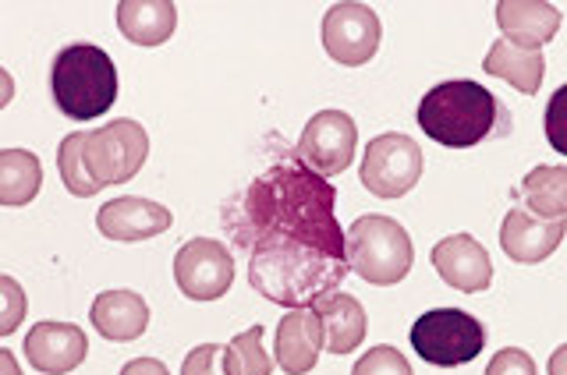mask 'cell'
Segmentation results:
<instances>
[{
    "mask_svg": "<svg viewBox=\"0 0 567 375\" xmlns=\"http://www.w3.org/2000/svg\"><path fill=\"white\" fill-rule=\"evenodd\" d=\"M43 185L40 156L29 149H4L0 153V206L18 209L29 206Z\"/></svg>",
    "mask_w": 567,
    "mask_h": 375,
    "instance_id": "obj_21",
    "label": "cell"
},
{
    "mask_svg": "<svg viewBox=\"0 0 567 375\" xmlns=\"http://www.w3.org/2000/svg\"><path fill=\"white\" fill-rule=\"evenodd\" d=\"M546 138L560 156H567V82L546 103Z\"/></svg>",
    "mask_w": 567,
    "mask_h": 375,
    "instance_id": "obj_27",
    "label": "cell"
},
{
    "mask_svg": "<svg viewBox=\"0 0 567 375\" xmlns=\"http://www.w3.org/2000/svg\"><path fill=\"white\" fill-rule=\"evenodd\" d=\"M0 298H4V315H0V333H14L18 323H22L25 315V294L22 288L11 280V277H0Z\"/></svg>",
    "mask_w": 567,
    "mask_h": 375,
    "instance_id": "obj_28",
    "label": "cell"
},
{
    "mask_svg": "<svg viewBox=\"0 0 567 375\" xmlns=\"http://www.w3.org/2000/svg\"><path fill=\"white\" fill-rule=\"evenodd\" d=\"M174 283L188 301H217L235 283V259L217 238H192L174 256Z\"/></svg>",
    "mask_w": 567,
    "mask_h": 375,
    "instance_id": "obj_8",
    "label": "cell"
},
{
    "mask_svg": "<svg viewBox=\"0 0 567 375\" xmlns=\"http://www.w3.org/2000/svg\"><path fill=\"white\" fill-rule=\"evenodd\" d=\"M354 142H359V128H354V121L344 111H319L306 124L295 153L306 159L316 174L337 177L351 167Z\"/></svg>",
    "mask_w": 567,
    "mask_h": 375,
    "instance_id": "obj_10",
    "label": "cell"
},
{
    "mask_svg": "<svg viewBox=\"0 0 567 375\" xmlns=\"http://www.w3.org/2000/svg\"><path fill=\"white\" fill-rule=\"evenodd\" d=\"M567 235V220H539L525 206H511L501 223V248L511 262L536 265L560 248Z\"/></svg>",
    "mask_w": 567,
    "mask_h": 375,
    "instance_id": "obj_12",
    "label": "cell"
},
{
    "mask_svg": "<svg viewBox=\"0 0 567 375\" xmlns=\"http://www.w3.org/2000/svg\"><path fill=\"white\" fill-rule=\"evenodd\" d=\"M422 170H425V156L419 149V142L401 132H386L365 146L359 177L362 188L377 195V199H401V195H408L419 185Z\"/></svg>",
    "mask_w": 567,
    "mask_h": 375,
    "instance_id": "obj_7",
    "label": "cell"
},
{
    "mask_svg": "<svg viewBox=\"0 0 567 375\" xmlns=\"http://www.w3.org/2000/svg\"><path fill=\"white\" fill-rule=\"evenodd\" d=\"M277 365L284 375H309L319 362V351H327L323 323L316 309H291L277 326Z\"/></svg>",
    "mask_w": 567,
    "mask_h": 375,
    "instance_id": "obj_15",
    "label": "cell"
},
{
    "mask_svg": "<svg viewBox=\"0 0 567 375\" xmlns=\"http://www.w3.org/2000/svg\"><path fill=\"white\" fill-rule=\"evenodd\" d=\"M58 174L64 188L75 195V199H89V195H96V181L93 174H89V164H85V132H71L61 138V149H58Z\"/></svg>",
    "mask_w": 567,
    "mask_h": 375,
    "instance_id": "obj_23",
    "label": "cell"
},
{
    "mask_svg": "<svg viewBox=\"0 0 567 375\" xmlns=\"http://www.w3.org/2000/svg\"><path fill=\"white\" fill-rule=\"evenodd\" d=\"M380 14L369 4H333L323 14V46L341 67L369 64L380 50Z\"/></svg>",
    "mask_w": 567,
    "mask_h": 375,
    "instance_id": "obj_9",
    "label": "cell"
},
{
    "mask_svg": "<svg viewBox=\"0 0 567 375\" xmlns=\"http://www.w3.org/2000/svg\"><path fill=\"white\" fill-rule=\"evenodd\" d=\"M486 375H539V372H536V362H532L522 347H504L489 358Z\"/></svg>",
    "mask_w": 567,
    "mask_h": 375,
    "instance_id": "obj_29",
    "label": "cell"
},
{
    "mask_svg": "<svg viewBox=\"0 0 567 375\" xmlns=\"http://www.w3.org/2000/svg\"><path fill=\"white\" fill-rule=\"evenodd\" d=\"M227 368L230 375H270L274 362L262 347V326L256 323L252 330L238 333L235 341L227 344Z\"/></svg>",
    "mask_w": 567,
    "mask_h": 375,
    "instance_id": "obj_24",
    "label": "cell"
},
{
    "mask_svg": "<svg viewBox=\"0 0 567 375\" xmlns=\"http://www.w3.org/2000/svg\"><path fill=\"white\" fill-rule=\"evenodd\" d=\"M522 202L539 220H567V167H536L522 181Z\"/></svg>",
    "mask_w": 567,
    "mask_h": 375,
    "instance_id": "obj_22",
    "label": "cell"
},
{
    "mask_svg": "<svg viewBox=\"0 0 567 375\" xmlns=\"http://www.w3.org/2000/svg\"><path fill=\"white\" fill-rule=\"evenodd\" d=\"M146 156H150V135L132 117L106 121L103 128L85 132V164L100 191L132 181L142 170V164H146Z\"/></svg>",
    "mask_w": 567,
    "mask_h": 375,
    "instance_id": "obj_6",
    "label": "cell"
},
{
    "mask_svg": "<svg viewBox=\"0 0 567 375\" xmlns=\"http://www.w3.org/2000/svg\"><path fill=\"white\" fill-rule=\"evenodd\" d=\"M121 375H171L164 362H156V358H135L121 368Z\"/></svg>",
    "mask_w": 567,
    "mask_h": 375,
    "instance_id": "obj_30",
    "label": "cell"
},
{
    "mask_svg": "<svg viewBox=\"0 0 567 375\" xmlns=\"http://www.w3.org/2000/svg\"><path fill=\"white\" fill-rule=\"evenodd\" d=\"M496 25L514 46L543 50L560 29V8L546 4V0H501L496 4Z\"/></svg>",
    "mask_w": 567,
    "mask_h": 375,
    "instance_id": "obj_16",
    "label": "cell"
},
{
    "mask_svg": "<svg viewBox=\"0 0 567 375\" xmlns=\"http://www.w3.org/2000/svg\"><path fill=\"white\" fill-rule=\"evenodd\" d=\"M412 347L422 362L440 368L468 365L486 347V326L461 309H433L415 319Z\"/></svg>",
    "mask_w": 567,
    "mask_h": 375,
    "instance_id": "obj_5",
    "label": "cell"
},
{
    "mask_svg": "<svg viewBox=\"0 0 567 375\" xmlns=\"http://www.w3.org/2000/svg\"><path fill=\"white\" fill-rule=\"evenodd\" d=\"M89 319L103 341L132 344L150 330V305L135 291H103L89 309Z\"/></svg>",
    "mask_w": 567,
    "mask_h": 375,
    "instance_id": "obj_17",
    "label": "cell"
},
{
    "mask_svg": "<svg viewBox=\"0 0 567 375\" xmlns=\"http://www.w3.org/2000/svg\"><path fill=\"white\" fill-rule=\"evenodd\" d=\"M171 209L153 199H142V195H121V199L100 206L96 212L100 235L111 241H146L171 230Z\"/></svg>",
    "mask_w": 567,
    "mask_h": 375,
    "instance_id": "obj_13",
    "label": "cell"
},
{
    "mask_svg": "<svg viewBox=\"0 0 567 375\" xmlns=\"http://www.w3.org/2000/svg\"><path fill=\"white\" fill-rule=\"evenodd\" d=\"M483 71L493 79L511 82L525 96H536L546 79V58H543V50H525V46H514L511 40H496L486 50Z\"/></svg>",
    "mask_w": 567,
    "mask_h": 375,
    "instance_id": "obj_20",
    "label": "cell"
},
{
    "mask_svg": "<svg viewBox=\"0 0 567 375\" xmlns=\"http://www.w3.org/2000/svg\"><path fill=\"white\" fill-rule=\"evenodd\" d=\"M0 362H4V375H18V365H14V358H11V351L0 354Z\"/></svg>",
    "mask_w": 567,
    "mask_h": 375,
    "instance_id": "obj_32",
    "label": "cell"
},
{
    "mask_svg": "<svg viewBox=\"0 0 567 375\" xmlns=\"http://www.w3.org/2000/svg\"><path fill=\"white\" fill-rule=\"evenodd\" d=\"M546 375H567V344H560L546 362Z\"/></svg>",
    "mask_w": 567,
    "mask_h": 375,
    "instance_id": "obj_31",
    "label": "cell"
},
{
    "mask_svg": "<svg viewBox=\"0 0 567 375\" xmlns=\"http://www.w3.org/2000/svg\"><path fill=\"white\" fill-rule=\"evenodd\" d=\"M351 375H415L408 358L390 344H380V347H369L359 365L351 368Z\"/></svg>",
    "mask_w": 567,
    "mask_h": 375,
    "instance_id": "obj_25",
    "label": "cell"
},
{
    "mask_svg": "<svg viewBox=\"0 0 567 375\" xmlns=\"http://www.w3.org/2000/svg\"><path fill=\"white\" fill-rule=\"evenodd\" d=\"M117 29L135 46H159L177 29V8L171 0H121Z\"/></svg>",
    "mask_w": 567,
    "mask_h": 375,
    "instance_id": "obj_18",
    "label": "cell"
},
{
    "mask_svg": "<svg viewBox=\"0 0 567 375\" xmlns=\"http://www.w3.org/2000/svg\"><path fill=\"white\" fill-rule=\"evenodd\" d=\"M323 323V341L330 354H351L354 347H362L365 341V309L359 298H351L344 291L327 294L323 301L312 305Z\"/></svg>",
    "mask_w": 567,
    "mask_h": 375,
    "instance_id": "obj_19",
    "label": "cell"
},
{
    "mask_svg": "<svg viewBox=\"0 0 567 375\" xmlns=\"http://www.w3.org/2000/svg\"><path fill=\"white\" fill-rule=\"evenodd\" d=\"M89 354L85 333L75 323H35L25 336V358L43 375L75 372Z\"/></svg>",
    "mask_w": 567,
    "mask_h": 375,
    "instance_id": "obj_14",
    "label": "cell"
},
{
    "mask_svg": "<svg viewBox=\"0 0 567 375\" xmlns=\"http://www.w3.org/2000/svg\"><path fill=\"white\" fill-rule=\"evenodd\" d=\"M430 259L436 265L440 280L447 283V288H454V291L478 294V291H486L493 283L489 252L472 235H451V238L436 241Z\"/></svg>",
    "mask_w": 567,
    "mask_h": 375,
    "instance_id": "obj_11",
    "label": "cell"
},
{
    "mask_svg": "<svg viewBox=\"0 0 567 375\" xmlns=\"http://www.w3.org/2000/svg\"><path fill=\"white\" fill-rule=\"evenodd\" d=\"M419 128L447 149H472L514 128L507 106L472 79L440 82L419 103Z\"/></svg>",
    "mask_w": 567,
    "mask_h": 375,
    "instance_id": "obj_2",
    "label": "cell"
},
{
    "mask_svg": "<svg viewBox=\"0 0 567 375\" xmlns=\"http://www.w3.org/2000/svg\"><path fill=\"white\" fill-rule=\"evenodd\" d=\"M182 375H230L227 368V347L220 344H199L188 351Z\"/></svg>",
    "mask_w": 567,
    "mask_h": 375,
    "instance_id": "obj_26",
    "label": "cell"
},
{
    "mask_svg": "<svg viewBox=\"0 0 567 375\" xmlns=\"http://www.w3.org/2000/svg\"><path fill=\"white\" fill-rule=\"evenodd\" d=\"M348 262L372 288H394L415 262L408 230L390 217H359L348 227Z\"/></svg>",
    "mask_w": 567,
    "mask_h": 375,
    "instance_id": "obj_4",
    "label": "cell"
},
{
    "mask_svg": "<svg viewBox=\"0 0 567 375\" xmlns=\"http://www.w3.org/2000/svg\"><path fill=\"white\" fill-rule=\"evenodd\" d=\"M50 96L71 121H96L117 100V67L93 43H71L50 64Z\"/></svg>",
    "mask_w": 567,
    "mask_h": 375,
    "instance_id": "obj_3",
    "label": "cell"
},
{
    "mask_svg": "<svg viewBox=\"0 0 567 375\" xmlns=\"http://www.w3.org/2000/svg\"><path fill=\"white\" fill-rule=\"evenodd\" d=\"M220 223L248 256V283L284 309H312L351 273L348 230L337 223V188L284 149L235 199Z\"/></svg>",
    "mask_w": 567,
    "mask_h": 375,
    "instance_id": "obj_1",
    "label": "cell"
}]
</instances>
